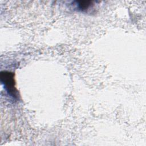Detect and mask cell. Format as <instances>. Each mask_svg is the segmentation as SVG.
<instances>
[{
	"instance_id": "obj_2",
	"label": "cell",
	"mask_w": 146,
	"mask_h": 146,
	"mask_svg": "<svg viewBox=\"0 0 146 146\" xmlns=\"http://www.w3.org/2000/svg\"><path fill=\"white\" fill-rule=\"evenodd\" d=\"M92 3L91 1H80L78 2L79 8L82 10L88 9Z\"/></svg>"
},
{
	"instance_id": "obj_1",
	"label": "cell",
	"mask_w": 146,
	"mask_h": 146,
	"mask_svg": "<svg viewBox=\"0 0 146 146\" xmlns=\"http://www.w3.org/2000/svg\"><path fill=\"white\" fill-rule=\"evenodd\" d=\"M1 80L8 94L13 99L18 98V91L15 86L14 74L10 71H4L1 72Z\"/></svg>"
}]
</instances>
